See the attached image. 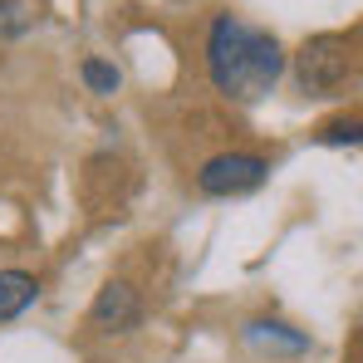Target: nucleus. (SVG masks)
I'll return each mask as SVG.
<instances>
[{
	"mask_svg": "<svg viewBox=\"0 0 363 363\" xmlns=\"http://www.w3.org/2000/svg\"><path fill=\"white\" fill-rule=\"evenodd\" d=\"M265 177H270V162L260 152H216L201 162L196 186H201V196H245Z\"/></svg>",
	"mask_w": 363,
	"mask_h": 363,
	"instance_id": "3",
	"label": "nucleus"
},
{
	"mask_svg": "<svg viewBox=\"0 0 363 363\" xmlns=\"http://www.w3.org/2000/svg\"><path fill=\"white\" fill-rule=\"evenodd\" d=\"M79 79L89 84V94H118V84H123V74L108 60H84L79 64Z\"/></svg>",
	"mask_w": 363,
	"mask_h": 363,
	"instance_id": "8",
	"label": "nucleus"
},
{
	"mask_svg": "<svg viewBox=\"0 0 363 363\" xmlns=\"http://www.w3.org/2000/svg\"><path fill=\"white\" fill-rule=\"evenodd\" d=\"M35 300H40V280L30 270H0V324L20 319Z\"/></svg>",
	"mask_w": 363,
	"mask_h": 363,
	"instance_id": "6",
	"label": "nucleus"
},
{
	"mask_svg": "<svg viewBox=\"0 0 363 363\" xmlns=\"http://www.w3.org/2000/svg\"><path fill=\"white\" fill-rule=\"evenodd\" d=\"M206 74H211L216 94L255 104V99H265L280 84V74H285V45L270 30L245 25L241 15L221 10L211 20V30H206Z\"/></svg>",
	"mask_w": 363,
	"mask_h": 363,
	"instance_id": "1",
	"label": "nucleus"
},
{
	"mask_svg": "<svg viewBox=\"0 0 363 363\" xmlns=\"http://www.w3.org/2000/svg\"><path fill=\"white\" fill-rule=\"evenodd\" d=\"M30 25H35V15L25 0H0V40H20V35H30Z\"/></svg>",
	"mask_w": 363,
	"mask_h": 363,
	"instance_id": "9",
	"label": "nucleus"
},
{
	"mask_svg": "<svg viewBox=\"0 0 363 363\" xmlns=\"http://www.w3.org/2000/svg\"><path fill=\"white\" fill-rule=\"evenodd\" d=\"M354 64V45L344 35H309L295 55V84L304 94H329Z\"/></svg>",
	"mask_w": 363,
	"mask_h": 363,
	"instance_id": "2",
	"label": "nucleus"
},
{
	"mask_svg": "<svg viewBox=\"0 0 363 363\" xmlns=\"http://www.w3.org/2000/svg\"><path fill=\"white\" fill-rule=\"evenodd\" d=\"M245 344H255V349H265V354H309V334L295 329V324H285V319H250L245 324Z\"/></svg>",
	"mask_w": 363,
	"mask_h": 363,
	"instance_id": "5",
	"label": "nucleus"
},
{
	"mask_svg": "<svg viewBox=\"0 0 363 363\" xmlns=\"http://www.w3.org/2000/svg\"><path fill=\"white\" fill-rule=\"evenodd\" d=\"M319 143H324V147H359L363 143V113L324 123V128H319Z\"/></svg>",
	"mask_w": 363,
	"mask_h": 363,
	"instance_id": "7",
	"label": "nucleus"
},
{
	"mask_svg": "<svg viewBox=\"0 0 363 363\" xmlns=\"http://www.w3.org/2000/svg\"><path fill=\"white\" fill-rule=\"evenodd\" d=\"M89 324L99 334H128V329H138L143 324V295H138V285L108 280L94 295V304H89Z\"/></svg>",
	"mask_w": 363,
	"mask_h": 363,
	"instance_id": "4",
	"label": "nucleus"
}]
</instances>
